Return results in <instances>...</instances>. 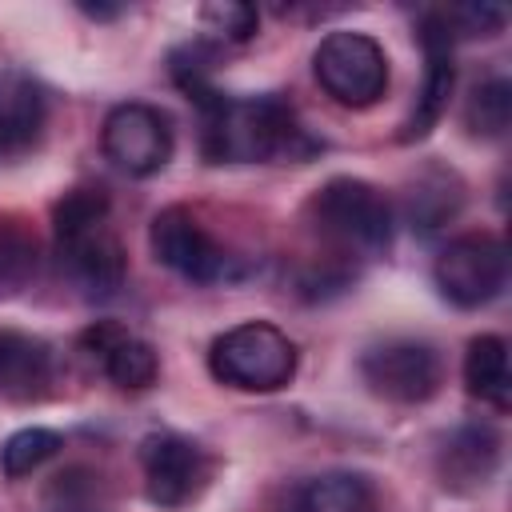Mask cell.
I'll list each match as a JSON object with an SVG mask.
<instances>
[{
    "label": "cell",
    "instance_id": "cell-13",
    "mask_svg": "<svg viewBox=\"0 0 512 512\" xmlns=\"http://www.w3.org/2000/svg\"><path fill=\"white\" fill-rule=\"evenodd\" d=\"M44 124H48V96L40 80H32L20 68H0V160L32 152Z\"/></svg>",
    "mask_w": 512,
    "mask_h": 512
},
{
    "label": "cell",
    "instance_id": "cell-7",
    "mask_svg": "<svg viewBox=\"0 0 512 512\" xmlns=\"http://www.w3.org/2000/svg\"><path fill=\"white\" fill-rule=\"evenodd\" d=\"M148 244L164 268H172L176 276H184L192 284H220V280L236 276V256L200 224L196 212H188L180 204L160 208L152 216Z\"/></svg>",
    "mask_w": 512,
    "mask_h": 512
},
{
    "label": "cell",
    "instance_id": "cell-5",
    "mask_svg": "<svg viewBox=\"0 0 512 512\" xmlns=\"http://www.w3.org/2000/svg\"><path fill=\"white\" fill-rule=\"evenodd\" d=\"M312 72L344 108H368L388 92V56L368 32H328L312 52Z\"/></svg>",
    "mask_w": 512,
    "mask_h": 512
},
{
    "label": "cell",
    "instance_id": "cell-10",
    "mask_svg": "<svg viewBox=\"0 0 512 512\" xmlns=\"http://www.w3.org/2000/svg\"><path fill=\"white\" fill-rule=\"evenodd\" d=\"M364 384L392 404H424L440 388V356L424 340H384L360 356Z\"/></svg>",
    "mask_w": 512,
    "mask_h": 512
},
{
    "label": "cell",
    "instance_id": "cell-6",
    "mask_svg": "<svg viewBox=\"0 0 512 512\" xmlns=\"http://www.w3.org/2000/svg\"><path fill=\"white\" fill-rule=\"evenodd\" d=\"M436 288L456 308H484L508 284V248L492 232H468L440 248L432 264Z\"/></svg>",
    "mask_w": 512,
    "mask_h": 512
},
{
    "label": "cell",
    "instance_id": "cell-8",
    "mask_svg": "<svg viewBox=\"0 0 512 512\" xmlns=\"http://www.w3.org/2000/svg\"><path fill=\"white\" fill-rule=\"evenodd\" d=\"M140 468H144V492H148V500L156 508H184L212 480L208 452L196 440L180 436V432H152V436H144Z\"/></svg>",
    "mask_w": 512,
    "mask_h": 512
},
{
    "label": "cell",
    "instance_id": "cell-24",
    "mask_svg": "<svg viewBox=\"0 0 512 512\" xmlns=\"http://www.w3.org/2000/svg\"><path fill=\"white\" fill-rule=\"evenodd\" d=\"M48 512H100V508H92L88 484H76V476H60V484H56V504H52Z\"/></svg>",
    "mask_w": 512,
    "mask_h": 512
},
{
    "label": "cell",
    "instance_id": "cell-11",
    "mask_svg": "<svg viewBox=\"0 0 512 512\" xmlns=\"http://www.w3.org/2000/svg\"><path fill=\"white\" fill-rule=\"evenodd\" d=\"M80 352L116 384L128 392H140L148 384H156L160 376V356L148 340H140L136 332H128L116 320H96L80 332Z\"/></svg>",
    "mask_w": 512,
    "mask_h": 512
},
{
    "label": "cell",
    "instance_id": "cell-25",
    "mask_svg": "<svg viewBox=\"0 0 512 512\" xmlns=\"http://www.w3.org/2000/svg\"><path fill=\"white\" fill-rule=\"evenodd\" d=\"M88 16H96V20H112V16H120V8H104V4H80Z\"/></svg>",
    "mask_w": 512,
    "mask_h": 512
},
{
    "label": "cell",
    "instance_id": "cell-4",
    "mask_svg": "<svg viewBox=\"0 0 512 512\" xmlns=\"http://www.w3.org/2000/svg\"><path fill=\"white\" fill-rule=\"evenodd\" d=\"M208 372L240 392H276L296 376V344L268 320H244L212 340Z\"/></svg>",
    "mask_w": 512,
    "mask_h": 512
},
{
    "label": "cell",
    "instance_id": "cell-15",
    "mask_svg": "<svg viewBox=\"0 0 512 512\" xmlns=\"http://www.w3.org/2000/svg\"><path fill=\"white\" fill-rule=\"evenodd\" d=\"M52 384V348L20 328H0V396L32 400Z\"/></svg>",
    "mask_w": 512,
    "mask_h": 512
},
{
    "label": "cell",
    "instance_id": "cell-22",
    "mask_svg": "<svg viewBox=\"0 0 512 512\" xmlns=\"http://www.w3.org/2000/svg\"><path fill=\"white\" fill-rule=\"evenodd\" d=\"M200 24H204V32H212L216 40L244 44V40L256 36V28H260V12H256L252 4L220 0V4H204V8H200Z\"/></svg>",
    "mask_w": 512,
    "mask_h": 512
},
{
    "label": "cell",
    "instance_id": "cell-1",
    "mask_svg": "<svg viewBox=\"0 0 512 512\" xmlns=\"http://www.w3.org/2000/svg\"><path fill=\"white\" fill-rule=\"evenodd\" d=\"M192 104L200 112V152L208 164H260L284 152L292 156L304 140L292 104L276 92L224 96L208 88Z\"/></svg>",
    "mask_w": 512,
    "mask_h": 512
},
{
    "label": "cell",
    "instance_id": "cell-21",
    "mask_svg": "<svg viewBox=\"0 0 512 512\" xmlns=\"http://www.w3.org/2000/svg\"><path fill=\"white\" fill-rule=\"evenodd\" d=\"M60 432H52V428H20V432H12L8 440H4V448H0V472L8 476V480H20V476H32L44 460H52L56 452H60Z\"/></svg>",
    "mask_w": 512,
    "mask_h": 512
},
{
    "label": "cell",
    "instance_id": "cell-16",
    "mask_svg": "<svg viewBox=\"0 0 512 512\" xmlns=\"http://www.w3.org/2000/svg\"><path fill=\"white\" fill-rule=\"evenodd\" d=\"M464 204V184L452 168L428 164L404 192V208L416 232H436L440 224H448Z\"/></svg>",
    "mask_w": 512,
    "mask_h": 512
},
{
    "label": "cell",
    "instance_id": "cell-3",
    "mask_svg": "<svg viewBox=\"0 0 512 512\" xmlns=\"http://www.w3.org/2000/svg\"><path fill=\"white\" fill-rule=\"evenodd\" d=\"M308 224L336 252L332 260H372L392 244V208L380 188L356 176H332L308 200Z\"/></svg>",
    "mask_w": 512,
    "mask_h": 512
},
{
    "label": "cell",
    "instance_id": "cell-2",
    "mask_svg": "<svg viewBox=\"0 0 512 512\" xmlns=\"http://www.w3.org/2000/svg\"><path fill=\"white\" fill-rule=\"evenodd\" d=\"M56 232V260L72 288L88 300H108L124 288L128 256L120 236L108 224V196L104 188H72L52 208Z\"/></svg>",
    "mask_w": 512,
    "mask_h": 512
},
{
    "label": "cell",
    "instance_id": "cell-20",
    "mask_svg": "<svg viewBox=\"0 0 512 512\" xmlns=\"http://www.w3.org/2000/svg\"><path fill=\"white\" fill-rule=\"evenodd\" d=\"M512 120V84L504 76H488L480 80L472 92H468V104H464V124L472 136H504Z\"/></svg>",
    "mask_w": 512,
    "mask_h": 512
},
{
    "label": "cell",
    "instance_id": "cell-17",
    "mask_svg": "<svg viewBox=\"0 0 512 512\" xmlns=\"http://www.w3.org/2000/svg\"><path fill=\"white\" fill-rule=\"evenodd\" d=\"M464 384L476 400L504 412L512 404V372H508V344L504 336H476L464 352Z\"/></svg>",
    "mask_w": 512,
    "mask_h": 512
},
{
    "label": "cell",
    "instance_id": "cell-9",
    "mask_svg": "<svg viewBox=\"0 0 512 512\" xmlns=\"http://www.w3.org/2000/svg\"><path fill=\"white\" fill-rule=\"evenodd\" d=\"M100 144H104V156L120 172H128V176H152V172H160L172 160L176 136H172L168 112L132 100V104H116L108 112L104 132H100Z\"/></svg>",
    "mask_w": 512,
    "mask_h": 512
},
{
    "label": "cell",
    "instance_id": "cell-14",
    "mask_svg": "<svg viewBox=\"0 0 512 512\" xmlns=\"http://www.w3.org/2000/svg\"><path fill=\"white\" fill-rule=\"evenodd\" d=\"M500 464V436L488 424H460L456 432L444 436L440 452H436V468L444 488L456 492H476L492 480Z\"/></svg>",
    "mask_w": 512,
    "mask_h": 512
},
{
    "label": "cell",
    "instance_id": "cell-23",
    "mask_svg": "<svg viewBox=\"0 0 512 512\" xmlns=\"http://www.w3.org/2000/svg\"><path fill=\"white\" fill-rule=\"evenodd\" d=\"M448 36H492L504 28V8L500 4H452V8H436Z\"/></svg>",
    "mask_w": 512,
    "mask_h": 512
},
{
    "label": "cell",
    "instance_id": "cell-18",
    "mask_svg": "<svg viewBox=\"0 0 512 512\" xmlns=\"http://www.w3.org/2000/svg\"><path fill=\"white\" fill-rule=\"evenodd\" d=\"M372 488L356 472H320L296 488L292 512H368Z\"/></svg>",
    "mask_w": 512,
    "mask_h": 512
},
{
    "label": "cell",
    "instance_id": "cell-12",
    "mask_svg": "<svg viewBox=\"0 0 512 512\" xmlns=\"http://www.w3.org/2000/svg\"><path fill=\"white\" fill-rule=\"evenodd\" d=\"M420 44H424V56H428V72H424V88H420V96H416V108H412V116L404 120V132H400L404 144L432 132V124L444 116L448 96H452V84H456L452 36H448L440 12H424V20H420Z\"/></svg>",
    "mask_w": 512,
    "mask_h": 512
},
{
    "label": "cell",
    "instance_id": "cell-19",
    "mask_svg": "<svg viewBox=\"0 0 512 512\" xmlns=\"http://www.w3.org/2000/svg\"><path fill=\"white\" fill-rule=\"evenodd\" d=\"M40 264V240L20 216H0V292H20Z\"/></svg>",
    "mask_w": 512,
    "mask_h": 512
}]
</instances>
